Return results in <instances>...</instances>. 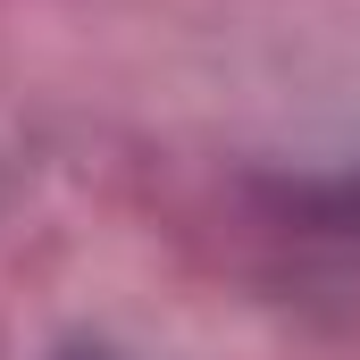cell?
<instances>
[{"label": "cell", "instance_id": "2", "mask_svg": "<svg viewBox=\"0 0 360 360\" xmlns=\"http://www.w3.org/2000/svg\"><path fill=\"white\" fill-rule=\"evenodd\" d=\"M59 360H117V352H101V344H76V352H59Z\"/></svg>", "mask_w": 360, "mask_h": 360}, {"label": "cell", "instance_id": "1", "mask_svg": "<svg viewBox=\"0 0 360 360\" xmlns=\"http://www.w3.org/2000/svg\"><path fill=\"white\" fill-rule=\"evenodd\" d=\"M243 243L252 269L293 302L360 310V151L319 168H276L243 184Z\"/></svg>", "mask_w": 360, "mask_h": 360}]
</instances>
